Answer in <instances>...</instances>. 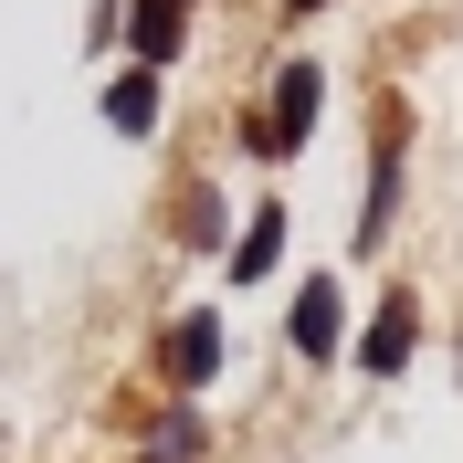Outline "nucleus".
Returning a JSON list of instances; mask_svg holds the SVG:
<instances>
[{
	"mask_svg": "<svg viewBox=\"0 0 463 463\" xmlns=\"http://www.w3.org/2000/svg\"><path fill=\"white\" fill-rule=\"evenodd\" d=\"M317 106H326V74H317V63H285V74H274V106H263V127H253V147H263V158H295L306 127H317Z\"/></svg>",
	"mask_w": 463,
	"mask_h": 463,
	"instance_id": "f257e3e1",
	"label": "nucleus"
},
{
	"mask_svg": "<svg viewBox=\"0 0 463 463\" xmlns=\"http://www.w3.org/2000/svg\"><path fill=\"white\" fill-rule=\"evenodd\" d=\"M211 369H222V317H211V306H190V317L169 326V379H179V390H201Z\"/></svg>",
	"mask_w": 463,
	"mask_h": 463,
	"instance_id": "f03ea898",
	"label": "nucleus"
},
{
	"mask_svg": "<svg viewBox=\"0 0 463 463\" xmlns=\"http://www.w3.org/2000/svg\"><path fill=\"white\" fill-rule=\"evenodd\" d=\"M337 337H347V295L337 285H306L295 295V347H306V358H337Z\"/></svg>",
	"mask_w": 463,
	"mask_h": 463,
	"instance_id": "7ed1b4c3",
	"label": "nucleus"
},
{
	"mask_svg": "<svg viewBox=\"0 0 463 463\" xmlns=\"http://www.w3.org/2000/svg\"><path fill=\"white\" fill-rule=\"evenodd\" d=\"M411 337H421V317H411V295H390V306H379V326H369V347H358V369L390 379V369L411 358Z\"/></svg>",
	"mask_w": 463,
	"mask_h": 463,
	"instance_id": "20e7f679",
	"label": "nucleus"
},
{
	"mask_svg": "<svg viewBox=\"0 0 463 463\" xmlns=\"http://www.w3.org/2000/svg\"><path fill=\"white\" fill-rule=\"evenodd\" d=\"M274 253H285V211L263 201V211H253V232L232 242V285H263V274H274Z\"/></svg>",
	"mask_w": 463,
	"mask_h": 463,
	"instance_id": "39448f33",
	"label": "nucleus"
},
{
	"mask_svg": "<svg viewBox=\"0 0 463 463\" xmlns=\"http://www.w3.org/2000/svg\"><path fill=\"white\" fill-rule=\"evenodd\" d=\"M179 22H190V0H137V11H127V43H137L147 63H169L179 53Z\"/></svg>",
	"mask_w": 463,
	"mask_h": 463,
	"instance_id": "423d86ee",
	"label": "nucleus"
},
{
	"mask_svg": "<svg viewBox=\"0 0 463 463\" xmlns=\"http://www.w3.org/2000/svg\"><path fill=\"white\" fill-rule=\"evenodd\" d=\"M390 201H401V137H379V169H369V211H358V242L390 232Z\"/></svg>",
	"mask_w": 463,
	"mask_h": 463,
	"instance_id": "0eeeda50",
	"label": "nucleus"
},
{
	"mask_svg": "<svg viewBox=\"0 0 463 463\" xmlns=\"http://www.w3.org/2000/svg\"><path fill=\"white\" fill-rule=\"evenodd\" d=\"M106 116L127 127V137H147V116H158V74H127V85L106 95Z\"/></svg>",
	"mask_w": 463,
	"mask_h": 463,
	"instance_id": "6e6552de",
	"label": "nucleus"
},
{
	"mask_svg": "<svg viewBox=\"0 0 463 463\" xmlns=\"http://www.w3.org/2000/svg\"><path fill=\"white\" fill-rule=\"evenodd\" d=\"M295 11H317V0H295Z\"/></svg>",
	"mask_w": 463,
	"mask_h": 463,
	"instance_id": "1a4fd4ad",
	"label": "nucleus"
},
{
	"mask_svg": "<svg viewBox=\"0 0 463 463\" xmlns=\"http://www.w3.org/2000/svg\"><path fill=\"white\" fill-rule=\"evenodd\" d=\"M147 463H169V453H147Z\"/></svg>",
	"mask_w": 463,
	"mask_h": 463,
	"instance_id": "9d476101",
	"label": "nucleus"
}]
</instances>
